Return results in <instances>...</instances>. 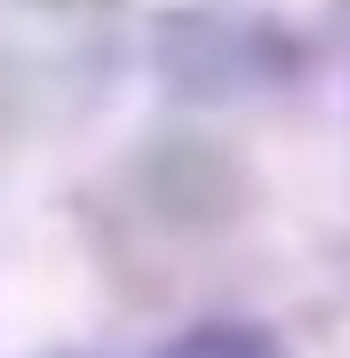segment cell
<instances>
[{
	"mask_svg": "<svg viewBox=\"0 0 350 358\" xmlns=\"http://www.w3.org/2000/svg\"><path fill=\"white\" fill-rule=\"evenodd\" d=\"M159 358H286V343L247 319H207V327H183Z\"/></svg>",
	"mask_w": 350,
	"mask_h": 358,
	"instance_id": "1",
	"label": "cell"
}]
</instances>
